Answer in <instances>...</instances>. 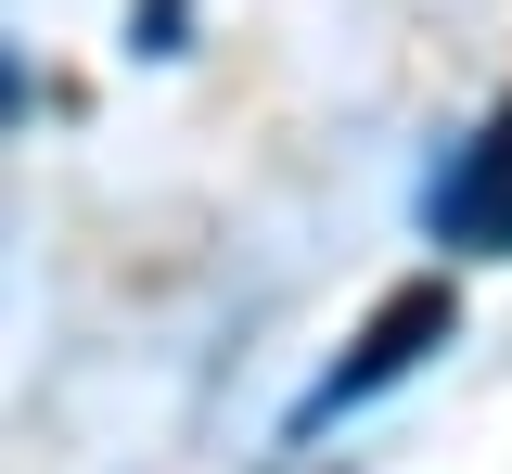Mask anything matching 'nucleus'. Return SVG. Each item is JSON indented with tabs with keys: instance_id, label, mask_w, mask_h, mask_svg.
Segmentation results:
<instances>
[{
	"instance_id": "obj_1",
	"label": "nucleus",
	"mask_w": 512,
	"mask_h": 474,
	"mask_svg": "<svg viewBox=\"0 0 512 474\" xmlns=\"http://www.w3.org/2000/svg\"><path fill=\"white\" fill-rule=\"evenodd\" d=\"M448 334H461V295H448V282H397L372 321H359V346H346V359L308 385V410H295V423H346V410H359V398H384L397 372H423Z\"/></svg>"
},
{
	"instance_id": "obj_2",
	"label": "nucleus",
	"mask_w": 512,
	"mask_h": 474,
	"mask_svg": "<svg viewBox=\"0 0 512 474\" xmlns=\"http://www.w3.org/2000/svg\"><path fill=\"white\" fill-rule=\"evenodd\" d=\"M436 244H461V257H512V103L461 141V167L436 180Z\"/></svg>"
},
{
	"instance_id": "obj_3",
	"label": "nucleus",
	"mask_w": 512,
	"mask_h": 474,
	"mask_svg": "<svg viewBox=\"0 0 512 474\" xmlns=\"http://www.w3.org/2000/svg\"><path fill=\"white\" fill-rule=\"evenodd\" d=\"M128 52H141V65L180 52V0H141V13H128Z\"/></svg>"
},
{
	"instance_id": "obj_4",
	"label": "nucleus",
	"mask_w": 512,
	"mask_h": 474,
	"mask_svg": "<svg viewBox=\"0 0 512 474\" xmlns=\"http://www.w3.org/2000/svg\"><path fill=\"white\" fill-rule=\"evenodd\" d=\"M13 103H26V77H13V65H0V116H13Z\"/></svg>"
}]
</instances>
